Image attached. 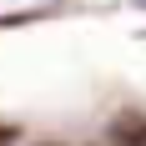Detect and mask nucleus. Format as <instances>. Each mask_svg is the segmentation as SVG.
<instances>
[{
  "instance_id": "obj_1",
  "label": "nucleus",
  "mask_w": 146,
  "mask_h": 146,
  "mask_svg": "<svg viewBox=\"0 0 146 146\" xmlns=\"http://www.w3.org/2000/svg\"><path fill=\"white\" fill-rule=\"evenodd\" d=\"M15 141V131H10V126H0V146H10Z\"/></svg>"
}]
</instances>
